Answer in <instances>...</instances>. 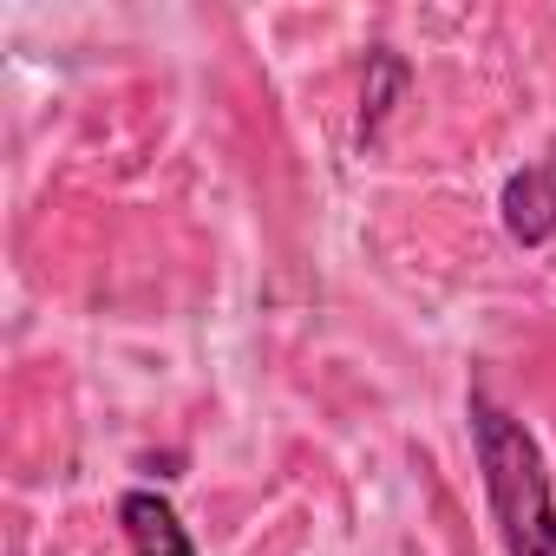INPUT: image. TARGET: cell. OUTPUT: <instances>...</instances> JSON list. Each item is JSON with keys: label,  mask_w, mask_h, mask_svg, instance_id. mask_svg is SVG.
Wrapping results in <instances>:
<instances>
[{"label": "cell", "mask_w": 556, "mask_h": 556, "mask_svg": "<svg viewBox=\"0 0 556 556\" xmlns=\"http://www.w3.org/2000/svg\"><path fill=\"white\" fill-rule=\"evenodd\" d=\"M465 419H471V458H478L504 556H556V484L536 432L484 380L465 387Z\"/></svg>", "instance_id": "cell-1"}, {"label": "cell", "mask_w": 556, "mask_h": 556, "mask_svg": "<svg viewBox=\"0 0 556 556\" xmlns=\"http://www.w3.org/2000/svg\"><path fill=\"white\" fill-rule=\"evenodd\" d=\"M497 216H504V236L517 249H543L556 236V164L510 170L504 190H497Z\"/></svg>", "instance_id": "cell-2"}, {"label": "cell", "mask_w": 556, "mask_h": 556, "mask_svg": "<svg viewBox=\"0 0 556 556\" xmlns=\"http://www.w3.org/2000/svg\"><path fill=\"white\" fill-rule=\"evenodd\" d=\"M118 523H125L131 556H197V543H190L177 504H170L164 491H151V484H131V491L118 497Z\"/></svg>", "instance_id": "cell-3"}, {"label": "cell", "mask_w": 556, "mask_h": 556, "mask_svg": "<svg viewBox=\"0 0 556 556\" xmlns=\"http://www.w3.org/2000/svg\"><path fill=\"white\" fill-rule=\"evenodd\" d=\"M406 60L393 53V47H374V60H367V99H361V144L374 151L380 144V125H387V112L400 105V92H406Z\"/></svg>", "instance_id": "cell-4"}, {"label": "cell", "mask_w": 556, "mask_h": 556, "mask_svg": "<svg viewBox=\"0 0 556 556\" xmlns=\"http://www.w3.org/2000/svg\"><path fill=\"white\" fill-rule=\"evenodd\" d=\"M8 556H27V536H21V530L8 536Z\"/></svg>", "instance_id": "cell-5"}]
</instances>
